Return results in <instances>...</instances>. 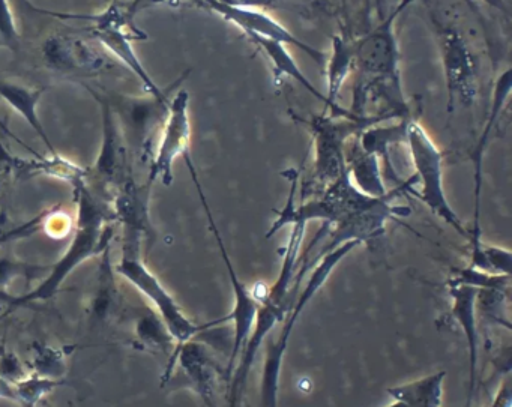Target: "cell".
<instances>
[{
  "label": "cell",
  "instance_id": "cell-14",
  "mask_svg": "<svg viewBox=\"0 0 512 407\" xmlns=\"http://www.w3.org/2000/svg\"><path fill=\"white\" fill-rule=\"evenodd\" d=\"M95 37L139 77L149 94L160 97L166 92L155 85L154 80L149 77L143 65L140 64L139 58L131 46V37L125 32V20L122 19L121 11L110 7L106 13L101 14L98 17L97 25H95Z\"/></svg>",
  "mask_w": 512,
  "mask_h": 407
},
{
  "label": "cell",
  "instance_id": "cell-15",
  "mask_svg": "<svg viewBox=\"0 0 512 407\" xmlns=\"http://www.w3.org/2000/svg\"><path fill=\"white\" fill-rule=\"evenodd\" d=\"M449 295L452 299V316L466 335L469 346V394H467L466 407L472 406L475 397L476 374H478V322H476V308H478V289L466 284L449 283Z\"/></svg>",
  "mask_w": 512,
  "mask_h": 407
},
{
  "label": "cell",
  "instance_id": "cell-16",
  "mask_svg": "<svg viewBox=\"0 0 512 407\" xmlns=\"http://www.w3.org/2000/svg\"><path fill=\"white\" fill-rule=\"evenodd\" d=\"M511 94V70L506 71L496 85L494 91L493 110H491L490 119L485 125L484 133L478 142L475 157V211H473V229H472V248L478 247L481 244V188H482V160H484L485 149L488 145V137L490 131L493 130L496 119L499 118L500 110L503 104L508 100Z\"/></svg>",
  "mask_w": 512,
  "mask_h": 407
},
{
  "label": "cell",
  "instance_id": "cell-29",
  "mask_svg": "<svg viewBox=\"0 0 512 407\" xmlns=\"http://www.w3.org/2000/svg\"><path fill=\"white\" fill-rule=\"evenodd\" d=\"M203 403L206 404V407H218L217 401L214 398V392L211 394L203 395L202 397Z\"/></svg>",
  "mask_w": 512,
  "mask_h": 407
},
{
  "label": "cell",
  "instance_id": "cell-27",
  "mask_svg": "<svg viewBox=\"0 0 512 407\" xmlns=\"http://www.w3.org/2000/svg\"><path fill=\"white\" fill-rule=\"evenodd\" d=\"M41 218H35L31 223L26 224V226L20 227V229L13 230V232L4 233V235H0V245L5 244V242L11 241V239L17 238V236H25L26 233L32 232L35 230V226L40 223Z\"/></svg>",
  "mask_w": 512,
  "mask_h": 407
},
{
  "label": "cell",
  "instance_id": "cell-8",
  "mask_svg": "<svg viewBox=\"0 0 512 407\" xmlns=\"http://www.w3.org/2000/svg\"><path fill=\"white\" fill-rule=\"evenodd\" d=\"M190 94L187 91H179L173 95L169 104L166 121L161 128L160 142L157 152L152 160L149 182L161 179L164 185L173 182V163L176 158L190 154L191 124Z\"/></svg>",
  "mask_w": 512,
  "mask_h": 407
},
{
  "label": "cell",
  "instance_id": "cell-19",
  "mask_svg": "<svg viewBox=\"0 0 512 407\" xmlns=\"http://www.w3.org/2000/svg\"><path fill=\"white\" fill-rule=\"evenodd\" d=\"M43 92V89L26 88L17 83L0 80V100L7 101L20 116H23L25 121L34 128L35 133L46 143L49 151L55 155V148H53L52 142L41 124L40 115H38V104L43 97Z\"/></svg>",
  "mask_w": 512,
  "mask_h": 407
},
{
  "label": "cell",
  "instance_id": "cell-5",
  "mask_svg": "<svg viewBox=\"0 0 512 407\" xmlns=\"http://www.w3.org/2000/svg\"><path fill=\"white\" fill-rule=\"evenodd\" d=\"M406 143L412 154L415 166L416 184L419 190H413V196L418 197L436 217L442 218L448 226L454 227L460 235L467 236L460 218L446 199L443 188V157L433 139L428 136L419 122H407Z\"/></svg>",
  "mask_w": 512,
  "mask_h": 407
},
{
  "label": "cell",
  "instance_id": "cell-26",
  "mask_svg": "<svg viewBox=\"0 0 512 407\" xmlns=\"http://www.w3.org/2000/svg\"><path fill=\"white\" fill-rule=\"evenodd\" d=\"M215 2L230 5V7L256 8L266 7V5H271L272 2H277V0H215Z\"/></svg>",
  "mask_w": 512,
  "mask_h": 407
},
{
  "label": "cell",
  "instance_id": "cell-7",
  "mask_svg": "<svg viewBox=\"0 0 512 407\" xmlns=\"http://www.w3.org/2000/svg\"><path fill=\"white\" fill-rule=\"evenodd\" d=\"M91 92L103 107V146H101L97 163L91 170H86V182L95 190L106 194L104 191H107V188H121L130 181L128 179V170H130L128 149L130 148L106 97L97 95L94 91Z\"/></svg>",
  "mask_w": 512,
  "mask_h": 407
},
{
  "label": "cell",
  "instance_id": "cell-11",
  "mask_svg": "<svg viewBox=\"0 0 512 407\" xmlns=\"http://www.w3.org/2000/svg\"><path fill=\"white\" fill-rule=\"evenodd\" d=\"M440 49H442L443 68H445L446 83H448L449 112L452 104L473 103L476 98V70L472 53L467 49L463 37L452 29L439 26L437 31Z\"/></svg>",
  "mask_w": 512,
  "mask_h": 407
},
{
  "label": "cell",
  "instance_id": "cell-17",
  "mask_svg": "<svg viewBox=\"0 0 512 407\" xmlns=\"http://www.w3.org/2000/svg\"><path fill=\"white\" fill-rule=\"evenodd\" d=\"M346 146V169L352 184L371 197H383L388 194L382 181L379 157L368 154L358 142V134Z\"/></svg>",
  "mask_w": 512,
  "mask_h": 407
},
{
  "label": "cell",
  "instance_id": "cell-4",
  "mask_svg": "<svg viewBox=\"0 0 512 407\" xmlns=\"http://www.w3.org/2000/svg\"><path fill=\"white\" fill-rule=\"evenodd\" d=\"M359 242L352 241L340 245L331 253L325 254L314 266L307 284L302 289L301 295L296 296L295 302L290 307L289 313L284 317V326L281 329L280 337L271 341L266 349L265 367L262 377V407H278V391H280V374L283 367L284 353L289 346L290 337L295 329L296 320L301 316L302 311L307 307L308 302L316 296L323 284L328 281L331 272L337 268L338 263L349 256Z\"/></svg>",
  "mask_w": 512,
  "mask_h": 407
},
{
  "label": "cell",
  "instance_id": "cell-1",
  "mask_svg": "<svg viewBox=\"0 0 512 407\" xmlns=\"http://www.w3.org/2000/svg\"><path fill=\"white\" fill-rule=\"evenodd\" d=\"M305 227L307 224L301 223V221L292 224V232H290L289 242L284 251L283 263H281L277 281L274 286L269 287L265 298L259 301L253 331H251L229 379V407H241L248 376L256 362L257 353H259L263 340L286 317L287 311L290 310L298 296L296 293H298L301 281L296 280V275L301 266V247L302 241H304Z\"/></svg>",
  "mask_w": 512,
  "mask_h": 407
},
{
  "label": "cell",
  "instance_id": "cell-24",
  "mask_svg": "<svg viewBox=\"0 0 512 407\" xmlns=\"http://www.w3.org/2000/svg\"><path fill=\"white\" fill-rule=\"evenodd\" d=\"M58 382L52 379H43V377H31V379L20 380L14 386L16 398L25 401L29 406H34L43 395L49 394Z\"/></svg>",
  "mask_w": 512,
  "mask_h": 407
},
{
  "label": "cell",
  "instance_id": "cell-20",
  "mask_svg": "<svg viewBox=\"0 0 512 407\" xmlns=\"http://www.w3.org/2000/svg\"><path fill=\"white\" fill-rule=\"evenodd\" d=\"M331 59L328 61V95L326 100L329 103V109L332 110V116L335 118H352L349 110L341 109L337 104L338 94L343 88L344 80L353 70V44L347 43L343 37H335L332 43Z\"/></svg>",
  "mask_w": 512,
  "mask_h": 407
},
{
  "label": "cell",
  "instance_id": "cell-10",
  "mask_svg": "<svg viewBox=\"0 0 512 407\" xmlns=\"http://www.w3.org/2000/svg\"><path fill=\"white\" fill-rule=\"evenodd\" d=\"M175 88V86H173ZM173 88L166 89L160 97L151 95L149 100H134V98H119L112 103L106 98L107 103L115 112L118 122L121 121L122 134L127 140L128 148H137L139 151L149 152L152 134L158 127L161 128V122L166 121L167 112H169L170 100H172Z\"/></svg>",
  "mask_w": 512,
  "mask_h": 407
},
{
  "label": "cell",
  "instance_id": "cell-12",
  "mask_svg": "<svg viewBox=\"0 0 512 407\" xmlns=\"http://www.w3.org/2000/svg\"><path fill=\"white\" fill-rule=\"evenodd\" d=\"M209 224H211L212 233H214L218 247H220L221 257H223L224 265H226L227 272H229L233 290V311L229 317H224V319L220 320V322L233 320L232 355H230L229 364H227L226 368L227 379H230L233 368H235L236 362H238L239 355H241L242 349H244L245 343H247L248 337H250L251 331H253L259 302H257L253 290L248 289L239 280L238 275H236L232 260H230L226 247H224L223 238H221L220 232H218L217 224H215L214 220L209 221Z\"/></svg>",
  "mask_w": 512,
  "mask_h": 407
},
{
  "label": "cell",
  "instance_id": "cell-13",
  "mask_svg": "<svg viewBox=\"0 0 512 407\" xmlns=\"http://www.w3.org/2000/svg\"><path fill=\"white\" fill-rule=\"evenodd\" d=\"M202 2H205L214 13L220 14L224 20L232 22L233 25L242 29L247 34V37L257 35V37L280 41L283 44H292V46H296L302 52L307 53L317 64L325 62V53L302 43L295 35L290 34L286 28H283L280 23L275 22L271 16L262 13V11L254 10V8L230 7V5L220 4V2H215V0H202Z\"/></svg>",
  "mask_w": 512,
  "mask_h": 407
},
{
  "label": "cell",
  "instance_id": "cell-3",
  "mask_svg": "<svg viewBox=\"0 0 512 407\" xmlns=\"http://www.w3.org/2000/svg\"><path fill=\"white\" fill-rule=\"evenodd\" d=\"M116 272L133 284L160 313V319L175 341L176 349L172 356L197 334L206 331L211 325H196L188 319L181 305L167 292L161 281L149 271L140 257V232L125 229V247L121 262L116 265Z\"/></svg>",
  "mask_w": 512,
  "mask_h": 407
},
{
  "label": "cell",
  "instance_id": "cell-18",
  "mask_svg": "<svg viewBox=\"0 0 512 407\" xmlns=\"http://www.w3.org/2000/svg\"><path fill=\"white\" fill-rule=\"evenodd\" d=\"M445 377L446 371H439L388 389L394 401L385 407H443Z\"/></svg>",
  "mask_w": 512,
  "mask_h": 407
},
{
  "label": "cell",
  "instance_id": "cell-6",
  "mask_svg": "<svg viewBox=\"0 0 512 407\" xmlns=\"http://www.w3.org/2000/svg\"><path fill=\"white\" fill-rule=\"evenodd\" d=\"M391 119V116H352V118H325L317 116L308 122L316 143L314 179L317 184L328 187L346 172V146L350 137L361 134L365 128Z\"/></svg>",
  "mask_w": 512,
  "mask_h": 407
},
{
  "label": "cell",
  "instance_id": "cell-23",
  "mask_svg": "<svg viewBox=\"0 0 512 407\" xmlns=\"http://www.w3.org/2000/svg\"><path fill=\"white\" fill-rule=\"evenodd\" d=\"M19 46L20 35L10 2L0 0V49L17 52Z\"/></svg>",
  "mask_w": 512,
  "mask_h": 407
},
{
  "label": "cell",
  "instance_id": "cell-25",
  "mask_svg": "<svg viewBox=\"0 0 512 407\" xmlns=\"http://www.w3.org/2000/svg\"><path fill=\"white\" fill-rule=\"evenodd\" d=\"M512 386H511V377H506L502 383H500V388L497 389L496 397H494L493 404L491 407H512Z\"/></svg>",
  "mask_w": 512,
  "mask_h": 407
},
{
  "label": "cell",
  "instance_id": "cell-2",
  "mask_svg": "<svg viewBox=\"0 0 512 407\" xmlns=\"http://www.w3.org/2000/svg\"><path fill=\"white\" fill-rule=\"evenodd\" d=\"M74 188H76L79 212H77L76 235L70 247L67 248L61 260L53 266L46 280L31 292L10 301L11 308L53 298L59 292L61 284L80 263L91 259L109 244L110 232L106 224L116 220L110 200H107L106 194L91 187L86 182V178L76 182Z\"/></svg>",
  "mask_w": 512,
  "mask_h": 407
},
{
  "label": "cell",
  "instance_id": "cell-28",
  "mask_svg": "<svg viewBox=\"0 0 512 407\" xmlns=\"http://www.w3.org/2000/svg\"><path fill=\"white\" fill-rule=\"evenodd\" d=\"M0 397L16 400V395H14V388H11L10 383L5 382L2 377H0Z\"/></svg>",
  "mask_w": 512,
  "mask_h": 407
},
{
  "label": "cell",
  "instance_id": "cell-9",
  "mask_svg": "<svg viewBox=\"0 0 512 407\" xmlns=\"http://www.w3.org/2000/svg\"><path fill=\"white\" fill-rule=\"evenodd\" d=\"M409 2L407 0L404 5ZM404 5L376 31L353 44V70L361 74L362 79L373 77L379 83L389 82L398 86V50L394 23Z\"/></svg>",
  "mask_w": 512,
  "mask_h": 407
},
{
  "label": "cell",
  "instance_id": "cell-21",
  "mask_svg": "<svg viewBox=\"0 0 512 407\" xmlns=\"http://www.w3.org/2000/svg\"><path fill=\"white\" fill-rule=\"evenodd\" d=\"M251 41L265 53L266 58L272 62L274 65V74L275 79L280 80V77H290V79L296 80L299 85L304 86L308 92H310L313 97H316L317 100L322 101L328 106V100L326 97H323L316 88H314L313 83L304 76L301 70H299L296 62L293 61L290 53L284 49V44L280 43V41L268 40V38L257 37V35H250Z\"/></svg>",
  "mask_w": 512,
  "mask_h": 407
},
{
  "label": "cell",
  "instance_id": "cell-22",
  "mask_svg": "<svg viewBox=\"0 0 512 407\" xmlns=\"http://www.w3.org/2000/svg\"><path fill=\"white\" fill-rule=\"evenodd\" d=\"M469 266L479 269V271L490 272V274L511 275L512 254L505 248L481 242L478 250L472 251Z\"/></svg>",
  "mask_w": 512,
  "mask_h": 407
}]
</instances>
